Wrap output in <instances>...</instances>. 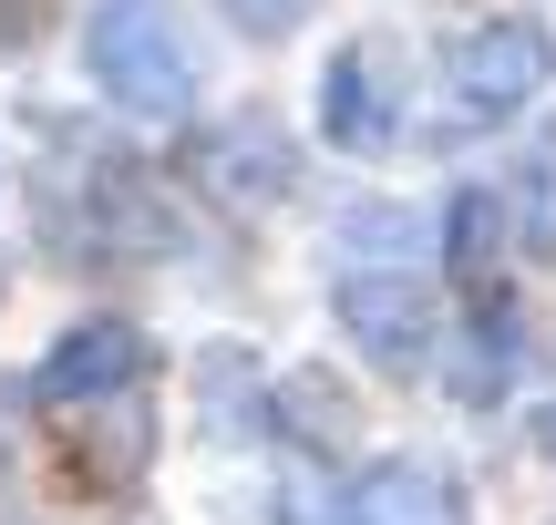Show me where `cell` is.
<instances>
[{"label": "cell", "mask_w": 556, "mask_h": 525, "mask_svg": "<svg viewBox=\"0 0 556 525\" xmlns=\"http://www.w3.org/2000/svg\"><path fill=\"white\" fill-rule=\"evenodd\" d=\"M0 464H11V453H0Z\"/></svg>", "instance_id": "4fadbf2b"}, {"label": "cell", "mask_w": 556, "mask_h": 525, "mask_svg": "<svg viewBox=\"0 0 556 525\" xmlns=\"http://www.w3.org/2000/svg\"><path fill=\"white\" fill-rule=\"evenodd\" d=\"M144 382V330L135 320H83L52 341V361L31 371V402L41 412H73V402H103V392Z\"/></svg>", "instance_id": "277c9868"}, {"label": "cell", "mask_w": 556, "mask_h": 525, "mask_svg": "<svg viewBox=\"0 0 556 525\" xmlns=\"http://www.w3.org/2000/svg\"><path fill=\"white\" fill-rule=\"evenodd\" d=\"M62 423H73V474L83 485H103V495L144 485V464H155V412L135 402V382L103 392V402H73Z\"/></svg>", "instance_id": "8992f818"}, {"label": "cell", "mask_w": 556, "mask_h": 525, "mask_svg": "<svg viewBox=\"0 0 556 525\" xmlns=\"http://www.w3.org/2000/svg\"><path fill=\"white\" fill-rule=\"evenodd\" d=\"M505 238L526 247V258H556V124H536V144H526L516 185H505Z\"/></svg>", "instance_id": "30bf717a"}, {"label": "cell", "mask_w": 556, "mask_h": 525, "mask_svg": "<svg viewBox=\"0 0 556 525\" xmlns=\"http://www.w3.org/2000/svg\"><path fill=\"white\" fill-rule=\"evenodd\" d=\"M505 247H516V238H505V206L484 196V185L454 196V217H443V258H454V289L475 309H505Z\"/></svg>", "instance_id": "ba28073f"}, {"label": "cell", "mask_w": 556, "mask_h": 525, "mask_svg": "<svg viewBox=\"0 0 556 525\" xmlns=\"http://www.w3.org/2000/svg\"><path fill=\"white\" fill-rule=\"evenodd\" d=\"M340 330H351V350L371 371H392V382H422V371L443 361V309L422 279H392V268H361V279H340Z\"/></svg>", "instance_id": "7a4b0ae2"}, {"label": "cell", "mask_w": 556, "mask_h": 525, "mask_svg": "<svg viewBox=\"0 0 556 525\" xmlns=\"http://www.w3.org/2000/svg\"><path fill=\"white\" fill-rule=\"evenodd\" d=\"M381 41H351V52L330 62V82H319V124H330L340 144H381L392 135V82H381Z\"/></svg>", "instance_id": "9c48e42d"}, {"label": "cell", "mask_w": 556, "mask_h": 525, "mask_svg": "<svg viewBox=\"0 0 556 525\" xmlns=\"http://www.w3.org/2000/svg\"><path fill=\"white\" fill-rule=\"evenodd\" d=\"M206 185H217V196H238V206L289 196V135H278L268 114L217 124V135H206Z\"/></svg>", "instance_id": "52a82bcc"}, {"label": "cell", "mask_w": 556, "mask_h": 525, "mask_svg": "<svg viewBox=\"0 0 556 525\" xmlns=\"http://www.w3.org/2000/svg\"><path fill=\"white\" fill-rule=\"evenodd\" d=\"M454 93H464V114H516V103H536L546 93V73H556V41H546V21H475V31L454 41Z\"/></svg>", "instance_id": "3957f363"}, {"label": "cell", "mask_w": 556, "mask_h": 525, "mask_svg": "<svg viewBox=\"0 0 556 525\" xmlns=\"http://www.w3.org/2000/svg\"><path fill=\"white\" fill-rule=\"evenodd\" d=\"M217 11H227V21H238V31H248V41H289V31H299V21H309V11H319V0H217Z\"/></svg>", "instance_id": "8fae6325"}, {"label": "cell", "mask_w": 556, "mask_h": 525, "mask_svg": "<svg viewBox=\"0 0 556 525\" xmlns=\"http://www.w3.org/2000/svg\"><path fill=\"white\" fill-rule=\"evenodd\" d=\"M83 62H93V82L124 103V114H186V103H197V62H186L165 0H93Z\"/></svg>", "instance_id": "6da1fadb"}, {"label": "cell", "mask_w": 556, "mask_h": 525, "mask_svg": "<svg viewBox=\"0 0 556 525\" xmlns=\"http://www.w3.org/2000/svg\"><path fill=\"white\" fill-rule=\"evenodd\" d=\"M546 453H556V412H546Z\"/></svg>", "instance_id": "7c38bea8"}, {"label": "cell", "mask_w": 556, "mask_h": 525, "mask_svg": "<svg viewBox=\"0 0 556 525\" xmlns=\"http://www.w3.org/2000/svg\"><path fill=\"white\" fill-rule=\"evenodd\" d=\"M340 525H475V505H464V485L443 464H422V453H381V464L351 474Z\"/></svg>", "instance_id": "5b68a950"}]
</instances>
